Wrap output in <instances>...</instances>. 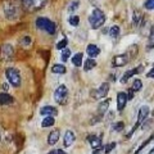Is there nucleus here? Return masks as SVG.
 I'll return each instance as SVG.
<instances>
[{"mask_svg":"<svg viewBox=\"0 0 154 154\" xmlns=\"http://www.w3.org/2000/svg\"><path fill=\"white\" fill-rule=\"evenodd\" d=\"M89 22H90L91 28H94V30L100 28L105 23V14H104V12L102 11V9H99V8H95L90 14Z\"/></svg>","mask_w":154,"mask_h":154,"instance_id":"1","label":"nucleus"},{"mask_svg":"<svg viewBox=\"0 0 154 154\" xmlns=\"http://www.w3.org/2000/svg\"><path fill=\"white\" fill-rule=\"evenodd\" d=\"M48 2L49 0H21L23 9L30 13L42 9L48 4Z\"/></svg>","mask_w":154,"mask_h":154,"instance_id":"2","label":"nucleus"},{"mask_svg":"<svg viewBox=\"0 0 154 154\" xmlns=\"http://www.w3.org/2000/svg\"><path fill=\"white\" fill-rule=\"evenodd\" d=\"M35 25H36L37 28H40V30L45 31V32H48V33H50V35H54L55 30H57L55 23L53 22V21H50L49 18H44V17L37 18L36 22H35Z\"/></svg>","mask_w":154,"mask_h":154,"instance_id":"3","label":"nucleus"},{"mask_svg":"<svg viewBox=\"0 0 154 154\" xmlns=\"http://www.w3.org/2000/svg\"><path fill=\"white\" fill-rule=\"evenodd\" d=\"M3 11H4V14L8 19H17L18 18V7L17 4L13 2V0H8V2L4 3V7H3Z\"/></svg>","mask_w":154,"mask_h":154,"instance_id":"4","label":"nucleus"},{"mask_svg":"<svg viewBox=\"0 0 154 154\" xmlns=\"http://www.w3.org/2000/svg\"><path fill=\"white\" fill-rule=\"evenodd\" d=\"M54 100L60 105L67 104V102H68V89L66 85H59L57 88V90L54 91Z\"/></svg>","mask_w":154,"mask_h":154,"instance_id":"5","label":"nucleus"},{"mask_svg":"<svg viewBox=\"0 0 154 154\" xmlns=\"http://www.w3.org/2000/svg\"><path fill=\"white\" fill-rule=\"evenodd\" d=\"M5 75H7L9 84L13 85L14 88H19V86H21V73H19V71L17 68L9 67L5 71Z\"/></svg>","mask_w":154,"mask_h":154,"instance_id":"6","label":"nucleus"},{"mask_svg":"<svg viewBox=\"0 0 154 154\" xmlns=\"http://www.w3.org/2000/svg\"><path fill=\"white\" fill-rule=\"evenodd\" d=\"M149 113H150V108L148 107V105H144V107H141L140 109H139V114H137V122H136V125L134 126V128L131 130V132L130 134H127L126 135V137H130L132 135V132H135L137 130V127L139 126H141V125L145 122V119L148 118V116H149Z\"/></svg>","mask_w":154,"mask_h":154,"instance_id":"7","label":"nucleus"},{"mask_svg":"<svg viewBox=\"0 0 154 154\" xmlns=\"http://www.w3.org/2000/svg\"><path fill=\"white\" fill-rule=\"evenodd\" d=\"M13 57H14V48L9 44H4L2 46V50H0V58L5 62H9L13 60Z\"/></svg>","mask_w":154,"mask_h":154,"instance_id":"8","label":"nucleus"},{"mask_svg":"<svg viewBox=\"0 0 154 154\" xmlns=\"http://www.w3.org/2000/svg\"><path fill=\"white\" fill-rule=\"evenodd\" d=\"M130 59H131L130 54H119V55H116L113 58L112 66L113 67H123V66H126L128 63Z\"/></svg>","mask_w":154,"mask_h":154,"instance_id":"9","label":"nucleus"},{"mask_svg":"<svg viewBox=\"0 0 154 154\" xmlns=\"http://www.w3.org/2000/svg\"><path fill=\"white\" fill-rule=\"evenodd\" d=\"M143 72V66H139V67H135V68H132V69H130V71H127L126 73H125L123 76H122V79H121V82L122 84H126L127 81L131 79L132 76H135V75H137V73H141Z\"/></svg>","mask_w":154,"mask_h":154,"instance_id":"10","label":"nucleus"},{"mask_svg":"<svg viewBox=\"0 0 154 154\" xmlns=\"http://www.w3.org/2000/svg\"><path fill=\"white\" fill-rule=\"evenodd\" d=\"M109 105H110V99L104 100V102H102V103L99 104V107H98V121H102L103 116H104L105 112L108 110Z\"/></svg>","mask_w":154,"mask_h":154,"instance_id":"11","label":"nucleus"},{"mask_svg":"<svg viewBox=\"0 0 154 154\" xmlns=\"http://www.w3.org/2000/svg\"><path fill=\"white\" fill-rule=\"evenodd\" d=\"M126 103H127V95L126 93H118L117 94V109L119 112H122L126 107Z\"/></svg>","mask_w":154,"mask_h":154,"instance_id":"12","label":"nucleus"},{"mask_svg":"<svg viewBox=\"0 0 154 154\" xmlns=\"http://www.w3.org/2000/svg\"><path fill=\"white\" fill-rule=\"evenodd\" d=\"M108 91H109V84L108 82H104L100 85V88L98 89L95 94V98L96 99H100V98H105V96L108 95Z\"/></svg>","mask_w":154,"mask_h":154,"instance_id":"13","label":"nucleus"},{"mask_svg":"<svg viewBox=\"0 0 154 154\" xmlns=\"http://www.w3.org/2000/svg\"><path fill=\"white\" fill-rule=\"evenodd\" d=\"M86 140L90 143V145L94 149L102 146V137L100 136H96V135H89V136L86 137Z\"/></svg>","mask_w":154,"mask_h":154,"instance_id":"14","label":"nucleus"},{"mask_svg":"<svg viewBox=\"0 0 154 154\" xmlns=\"http://www.w3.org/2000/svg\"><path fill=\"white\" fill-rule=\"evenodd\" d=\"M59 135H60L59 130H53L49 134V136H48V144H49V145H55L58 140H59Z\"/></svg>","mask_w":154,"mask_h":154,"instance_id":"15","label":"nucleus"},{"mask_svg":"<svg viewBox=\"0 0 154 154\" xmlns=\"http://www.w3.org/2000/svg\"><path fill=\"white\" fill-rule=\"evenodd\" d=\"M86 53H88V55L90 58H95L100 54V49L94 44H89L88 48H86Z\"/></svg>","mask_w":154,"mask_h":154,"instance_id":"16","label":"nucleus"},{"mask_svg":"<svg viewBox=\"0 0 154 154\" xmlns=\"http://www.w3.org/2000/svg\"><path fill=\"white\" fill-rule=\"evenodd\" d=\"M40 113L42 116H51V117H54V116L58 114V109L54 108V107H51V105H46V107H42L41 108Z\"/></svg>","mask_w":154,"mask_h":154,"instance_id":"17","label":"nucleus"},{"mask_svg":"<svg viewBox=\"0 0 154 154\" xmlns=\"http://www.w3.org/2000/svg\"><path fill=\"white\" fill-rule=\"evenodd\" d=\"M14 102L13 96L7 93H0V105H9Z\"/></svg>","mask_w":154,"mask_h":154,"instance_id":"18","label":"nucleus"},{"mask_svg":"<svg viewBox=\"0 0 154 154\" xmlns=\"http://www.w3.org/2000/svg\"><path fill=\"white\" fill-rule=\"evenodd\" d=\"M75 140H76V136H75V134L72 132V131H67L66 132V135H64V141H63V144H64V146H71L72 144L75 143Z\"/></svg>","mask_w":154,"mask_h":154,"instance_id":"19","label":"nucleus"},{"mask_svg":"<svg viewBox=\"0 0 154 154\" xmlns=\"http://www.w3.org/2000/svg\"><path fill=\"white\" fill-rule=\"evenodd\" d=\"M95 66H96V62H95L94 58H88L84 63V69L85 71H91L93 68H95Z\"/></svg>","mask_w":154,"mask_h":154,"instance_id":"20","label":"nucleus"},{"mask_svg":"<svg viewBox=\"0 0 154 154\" xmlns=\"http://www.w3.org/2000/svg\"><path fill=\"white\" fill-rule=\"evenodd\" d=\"M54 123H55L54 117H51V116H45V118L42 119V122H41V126L42 127H51Z\"/></svg>","mask_w":154,"mask_h":154,"instance_id":"21","label":"nucleus"},{"mask_svg":"<svg viewBox=\"0 0 154 154\" xmlns=\"http://www.w3.org/2000/svg\"><path fill=\"white\" fill-rule=\"evenodd\" d=\"M141 19H143L141 12L134 11V14H132V23H134V25L135 26H139V25H140V22H141Z\"/></svg>","mask_w":154,"mask_h":154,"instance_id":"22","label":"nucleus"},{"mask_svg":"<svg viewBox=\"0 0 154 154\" xmlns=\"http://www.w3.org/2000/svg\"><path fill=\"white\" fill-rule=\"evenodd\" d=\"M82 53H77V54H75L73 57H72V63H73V66L76 67H80L81 64H82Z\"/></svg>","mask_w":154,"mask_h":154,"instance_id":"23","label":"nucleus"},{"mask_svg":"<svg viewBox=\"0 0 154 154\" xmlns=\"http://www.w3.org/2000/svg\"><path fill=\"white\" fill-rule=\"evenodd\" d=\"M119 32H121V28H119V26H117V25H114V26H112L109 28V36L113 37V38L118 37Z\"/></svg>","mask_w":154,"mask_h":154,"instance_id":"24","label":"nucleus"},{"mask_svg":"<svg viewBox=\"0 0 154 154\" xmlns=\"http://www.w3.org/2000/svg\"><path fill=\"white\" fill-rule=\"evenodd\" d=\"M51 71L54 72V73H58V75H63V73H66V67H64L63 64H55V66H53Z\"/></svg>","mask_w":154,"mask_h":154,"instance_id":"25","label":"nucleus"},{"mask_svg":"<svg viewBox=\"0 0 154 154\" xmlns=\"http://www.w3.org/2000/svg\"><path fill=\"white\" fill-rule=\"evenodd\" d=\"M143 89V82H141V80H139V79H136L134 81V84H132V88H131V90L134 91H140Z\"/></svg>","mask_w":154,"mask_h":154,"instance_id":"26","label":"nucleus"},{"mask_svg":"<svg viewBox=\"0 0 154 154\" xmlns=\"http://www.w3.org/2000/svg\"><path fill=\"white\" fill-rule=\"evenodd\" d=\"M67 45H68V40L64 37V38H62L60 41H58L57 42V45H55V48L58 50H63L64 48H67Z\"/></svg>","mask_w":154,"mask_h":154,"instance_id":"27","label":"nucleus"},{"mask_svg":"<svg viewBox=\"0 0 154 154\" xmlns=\"http://www.w3.org/2000/svg\"><path fill=\"white\" fill-rule=\"evenodd\" d=\"M69 57H71V50H69V49H67V48H64V49L62 50V54H60L62 60H63V62H67V60L69 59Z\"/></svg>","mask_w":154,"mask_h":154,"instance_id":"28","label":"nucleus"},{"mask_svg":"<svg viewBox=\"0 0 154 154\" xmlns=\"http://www.w3.org/2000/svg\"><path fill=\"white\" fill-rule=\"evenodd\" d=\"M68 22H69V25L73 26V27L79 26V23H80V17H79V16H71L69 19H68Z\"/></svg>","mask_w":154,"mask_h":154,"instance_id":"29","label":"nucleus"},{"mask_svg":"<svg viewBox=\"0 0 154 154\" xmlns=\"http://www.w3.org/2000/svg\"><path fill=\"white\" fill-rule=\"evenodd\" d=\"M152 140H153V135H152V136H150V137H149V139H148V140H145V141H144V143L141 144V145H140V146H139V149H137V150H136V152H135L134 154H139V153H141V150H143V149H144V148H145V146H146V145H148V144H149V143H150Z\"/></svg>","mask_w":154,"mask_h":154,"instance_id":"30","label":"nucleus"},{"mask_svg":"<svg viewBox=\"0 0 154 154\" xmlns=\"http://www.w3.org/2000/svg\"><path fill=\"white\" fill-rule=\"evenodd\" d=\"M123 128H125V123L123 122H117V123L113 125V130L116 132H121Z\"/></svg>","mask_w":154,"mask_h":154,"instance_id":"31","label":"nucleus"},{"mask_svg":"<svg viewBox=\"0 0 154 154\" xmlns=\"http://www.w3.org/2000/svg\"><path fill=\"white\" fill-rule=\"evenodd\" d=\"M144 7L149 11H153L154 9V0H145V3H144Z\"/></svg>","mask_w":154,"mask_h":154,"instance_id":"32","label":"nucleus"},{"mask_svg":"<svg viewBox=\"0 0 154 154\" xmlns=\"http://www.w3.org/2000/svg\"><path fill=\"white\" fill-rule=\"evenodd\" d=\"M79 4H80V2H79V0H75V2H72V3L69 4V8H68V11H69V12H73V11H76V9L79 8Z\"/></svg>","mask_w":154,"mask_h":154,"instance_id":"33","label":"nucleus"},{"mask_svg":"<svg viewBox=\"0 0 154 154\" xmlns=\"http://www.w3.org/2000/svg\"><path fill=\"white\" fill-rule=\"evenodd\" d=\"M114 148H116V143H110V144H108V145L104 148V153H107V154H108V153L112 152Z\"/></svg>","mask_w":154,"mask_h":154,"instance_id":"34","label":"nucleus"},{"mask_svg":"<svg viewBox=\"0 0 154 154\" xmlns=\"http://www.w3.org/2000/svg\"><path fill=\"white\" fill-rule=\"evenodd\" d=\"M21 44L23 45V46H28V45H30L31 44V37L30 36H25V37H23L22 38V40H21Z\"/></svg>","mask_w":154,"mask_h":154,"instance_id":"35","label":"nucleus"},{"mask_svg":"<svg viewBox=\"0 0 154 154\" xmlns=\"http://www.w3.org/2000/svg\"><path fill=\"white\" fill-rule=\"evenodd\" d=\"M49 154H67L64 150H62V149H54V150L49 152Z\"/></svg>","mask_w":154,"mask_h":154,"instance_id":"36","label":"nucleus"},{"mask_svg":"<svg viewBox=\"0 0 154 154\" xmlns=\"http://www.w3.org/2000/svg\"><path fill=\"white\" fill-rule=\"evenodd\" d=\"M127 95V100H131L132 98H134V91L130 89V91H128V94H126Z\"/></svg>","mask_w":154,"mask_h":154,"instance_id":"37","label":"nucleus"},{"mask_svg":"<svg viewBox=\"0 0 154 154\" xmlns=\"http://www.w3.org/2000/svg\"><path fill=\"white\" fill-rule=\"evenodd\" d=\"M146 76H148V79H149V77H150V79H153V77H154V69L152 68L150 71L148 72V75H146Z\"/></svg>","mask_w":154,"mask_h":154,"instance_id":"38","label":"nucleus"},{"mask_svg":"<svg viewBox=\"0 0 154 154\" xmlns=\"http://www.w3.org/2000/svg\"><path fill=\"white\" fill-rule=\"evenodd\" d=\"M2 88H3V90H5V91H7V90L9 89V86H8V84H3Z\"/></svg>","mask_w":154,"mask_h":154,"instance_id":"39","label":"nucleus"},{"mask_svg":"<svg viewBox=\"0 0 154 154\" xmlns=\"http://www.w3.org/2000/svg\"><path fill=\"white\" fill-rule=\"evenodd\" d=\"M0 140H2V134H0Z\"/></svg>","mask_w":154,"mask_h":154,"instance_id":"40","label":"nucleus"}]
</instances>
